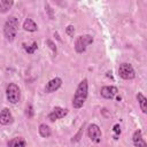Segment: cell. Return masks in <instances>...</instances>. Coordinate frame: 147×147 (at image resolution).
Returning <instances> with one entry per match:
<instances>
[{
    "label": "cell",
    "mask_w": 147,
    "mask_h": 147,
    "mask_svg": "<svg viewBox=\"0 0 147 147\" xmlns=\"http://www.w3.org/2000/svg\"><path fill=\"white\" fill-rule=\"evenodd\" d=\"M117 92H118L117 87L110 85V86H103V87L101 88V91H100V94H101V96L105 98V99H113V98L117 94Z\"/></svg>",
    "instance_id": "9"
},
{
    "label": "cell",
    "mask_w": 147,
    "mask_h": 147,
    "mask_svg": "<svg viewBox=\"0 0 147 147\" xmlns=\"http://www.w3.org/2000/svg\"><path fill=\"white\" fill-rule=\"evenodd\" d=\"M23 29L25 31H29V32H34L38 30V26L32 18H26L23 23Z\"/></svg>",
    "instance_id": "12"
},
{
    "label": "cell",
    "mask_w": 147,
    "mask_h": 147,
    "mask_svg": "<svg viewBox=\"0 0 147 147\" xmlns=\"http://www.w3.org/2000/svg\"><path fill=\"white\" fill-rule=\"evenodd\" d=\"M113 130H114V132H115V139H117V136L121 134V126H119V124H115Z\"/></svg>",
    "instance_id": "19"
},
{
    "label": "cell",
    "mask_w": 147,
    "mask_h": 147,
    "mask_svg": "<svg viewBox=\"0 0 147 147\" xmlns=\"http://www.w3.org/2000/svg\"><path fill=\"white\" fill-rule=\"evenodd\" d=\"M61 85H62V79L59 78V77H55V78L51 79V80L45 85L44 91H45V93H53V92H55L56 90H59Z\"/></svg>",
    "instance_id": "7"
},
{
    "label": "cell",
    "mask_w": 147,
    "mask_h": 147,
    "mask_svg": "<svg viewBox=\"0 0 147 147\" xmlns=\"http://www.w3.org/2000/svg\"><path fill=\"white\" fill-rule=\"evenodd\" d=\"M25 114H26V116H28L29 118H31V117L33 116L34 110H33V107H32L31 103H29V105L26 106V108H25Z\"/></svg>",
    "instance_id": "18"
},
{
    "label": "cell",
    "mask_w": 147,
    "mask_h": 147,
    "mask_svg": "<svg viewBox=\"0 0 147 147\" xmlns=\"http://www.w3.org/2000/svg\"><path fill=\"white\" fill-rule=\"evenodd\" d=\"M25 146L26 142L22 137H16L8 141V147H25Z\"/></svg>",
    "instance_id": "13"
},
{
    "label": "cell",
    "mask_w": 147,
    "mask_h": 147,
    "mask_svg": "<svg viewBox=\"0 0 147 147\" xmlns=\"http://www.w3.org/2000/svg\"><path fill=\"white\" fill-rule=\"evenodd\" d=\"M137 100H138V102H139V105H140L141 111H142L144 114H146V113H147V99L144 96L142 93H138V94H137Z\"/></svg>",
    "instance_id": "14"
},
{
    "label": "cell",
    "mask_w": 147,
    "mask_h": 147,
    "mask_svg": "<svg viewBox=\"0 0 147 147\" xmlns=\"http://www.w3.org/2000/svg\"><path fill=\"white\" fill-rule=\"evenodd\" d=\"M17 30H18V20L15 16L8 17L3 25V36L6 40L13 41L17 34Z\"/></svg>",
    "instance_id": "2"
},
{
    "label": "cell",
    "mask_w": 147,
    "mask_h": 147,
    "mask_svg": "<svg viewBox=\"0 0 147 147\" xmlns=\"http://www.w3.org/2000/svg\"><path fill=\"white\" fill-rule=\"evenodd\" d=\"M132 141H133V145L136 147H147V144L146 141L144 140L142 138V132L140 130H136L134 133H133V137H132Z\"/></svg>",
    "instance_id": "11"
},
{
    "label": "cell",
    "mask_w": 147,
    "mask_h": 147,
    "mask_svg": "<svg viewBox=\"0 0 147 147\" xmlns=\"http://www.w3.org/2000/svg\"><path fill=\"white\" fill-rule=\"evenodd\" d=\"M23 47H24V49H25V52H26V53H29V54H33V53H34V51L38 48V44H37L36 41H33L30 46H26L25 44H23Z\"/></svg>",
    "instance_id": "17"
},
{
    "label": "cell",
    "mask_w": 147,
    "mask_h": 147,
    "mask_svg": "<svg viewBox=\"0 0 147 147\" xmlns=\"http://www.w3.org/2000/svg\"><path fill=\"white\" fill-rule=\"evenodd\" d=\"M87 94H88V83H87V79H83L76 88V92L72 99V107L76 109L82 108L87 99Z\"/></svg>",
    "instance_id": "1"
},
{
    "label": "cell",
    "mask_w": 147,
    "mask_h": 147,
    "mask_svg": "<svg viewBox=\"0 0 147 147\" xmlns=\"http://www.w3.org/2000/svg\"><path fill=\"white\" fill-rule=\"evenodd\" d=\"M87 136L88 138L93 141V142H100L101 141V130L100 127L96 125V124H91L88 125V129H87Z\"/></svg>",
    "instance_id": "6"
},
{
    "label": "cell",
    "mask_w": 147,
    "mask_h": 147,
    "mask_svg": "<svg viewBox=\"0 0 147 147\" xmlns=\"http://www.w3.org/2000/svg\"><path fill=\"white\" fill-rule=\"evenodd\" d=\"M67 33L69 34V36H74V32H75V29H74V26L72 25H68L67 26Z\"/></svg>",
    "instance_id": "20"
},
{
    "label": "cell",
    "mask_w": 147,
    "mask_h": 147,
    "mask_svg": "<svg viewBox=\"0 0 147 147\" xmlns=\"http://www.w3.org/2000/svg\"><path fill=\"white\" fill-rule=\"evenodd\" d=\"M47 44L49 45V47L52 48V51H53L54 53H56V47H55V45L53 44V41H52V40H47Z\"/></svg>",
    "instance_id": "21"
},
{
    "label": "cell",
    "mask_w": 147,
    "mask_h": 147,
    "mask_svg": "<svg viewBox=\"0 0 147 147\" xmlns=\"http://www.w3.org/2000/svg\"><path fill=\"white\" fill-rule=\"evenodd\" d=\"M118 75L121 78L129 80V79H133L136 76L134 69L130 63H122L118 68Z\"/></svg>",
    "instance_id": "5"
},
{
    "label": "cell",
    "mask_w": 147,
    "mask_h": 147,
    "mask_svg": "<svg viewBox=\"0 0 147 147\" xmlns=\"http://www.w3.org/2000/svg\"><path fill=\"white\" fill-rule=\"evenodd\" d=\"M39 134H40L42 138H48V137H51V134H52V130H51V127H49L48 125H46V124H40V125H39Z\"/></svg>",
    "instance_id": "15"
},
{
    "label": "cell",
    "mask_w": 147,
    "mask_h": 147,
    "mask_svg": "<svg viewBox=\"0 0 147 147\" xmlns=\"http://www.w3.org/2000/svg\"><path fill=\"white\" fill-rule=\"evenodd\" d=\"M13 115L10 113V110L8 108H3L1 111H0V124L1 125H7V124H10L13 122Z\"/></svg>",
    "instance_id": "10"
},
{
    "label": "cell",
    "mask_w": 147,
    "mask_h": 147,
    "mask_svg": "<svg viewBox=\"0 0 147 147\" xmlns=\"http://www.w3.org/2000/svg\"><path fill=\"white\" fill-rule=\"evenodd\" d=\"M93 42V37L91 34H83L79 36L75 41V51L77 53H83L86 51L87 46Z\"/></svg>",
    "instance_id": "3"
},
{
    "label": "cell",
    "mask_w": 147,
    "mask_h": 147,
    "mask_svg": "<svg viewBox=\"0 0 147 147\" xmlns=\"http://www.w3.org/2000/svg\"><path fill=\"white\" fill-rule=\"evenodd\" d=\"M6 96L10 103H17L20 101V98H21L20 87L14 83L8 84L6 87Z\"/></svg>",
    "instance_id": "4"
},
{
    "label": "cell",
    "mask_w": 147,
    "mask_h": 147,
    "mask_svg": "<svg viewBox=\"0 0 147 147\" xmlns=\"http://www.w3.org/2000/svg\"><path fill=\"white\" fill-rule=\"evenodd\" d=\"M14 5L11 0H0V13H6Z\"/></svg>",
    "instance_id": "16"
},
{
    "label": "cell",
    "mask_w": 147,
    "mask_h": 147,
    "mask_svg": "<svg viewBox=\"0 0 147 147\" xmlns=\"http://www.w3.org/2000/svg\"><path fill=\"white\" fill-rule=\"evenodd\" d=\"M68 114V110L64 109V108H61V107H55L53 108V110L48 114V119L54 122L56 119H60V118H63L65 115Z\"/></svg>",
    "instance_id": "8"
}]
</instances>
